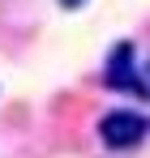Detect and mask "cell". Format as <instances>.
Wrapping results in <instances>:
<instances>
[{
    "label": "cell",
    "mask_w": 150,
    "mask_h": 158,
    "mask_svg": "<svg viewBox=\"0 0 150 158\" xmlns=\"http://www.w3.org/2000/svg\"><path fill=\"white\" fill-rule=\"evenodd\" d=\"M150 132V120L142 115V111H107L99 120V137H103V145L107 150H133L142 137Z\"/></svg>",
    "instance_id": "1"
},
{
    "label": "cell",
    "mask_w": 150,
    "mask_h": 158,
    "mask_svg": "<svg viewBox=\"0 0 150 158\" xmlns=\"http://www.w3.org/2000/svg\"><path fill=\"white\" fill-rule=\"evenodd\" d=\"M107 85L112 90H137V69H133V43H116V52L107 60Z\"/></svg>",
    "instance_id": "2"
},
{
    "label": "cell",
    "mask_w": 150,
    "mask_h": 158,
    "mask_svg": "<svg viewBox=\"0 0 150 158\" xmlns=\"http://www.w3.org/2000/svg\"><path fill=\"white\" fill-rule=\"evenodd\" d=\"M60 4H64V9H82L86 0H60Z\"/></svg>",
    "instance_id": "3"
}]
</instances>
